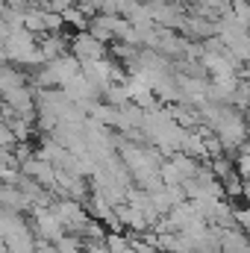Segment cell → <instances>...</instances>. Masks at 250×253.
<instances>
[{"label":"cell","mask_w":250,"mask_h":253,"mask_svg":"<svg viewBox=\"0 0 250 253\" xmlns=\"http://www.w3.org/2000/svg\"><path fill=\"white\" fill-rule=\"evenodd\" d=\"M27 80H30L27 71H21V68H15V65H9V62H3L0 65V97L9 94V91H15V88H21V85H27Z\"/></svg>","instance_id":"4"},{"label":"cell","mask_w":250,"mask_h":253,"mask_svg":"<svg viewBox=\"0 0 250 253\" xmlns=\"http://www.w3.org/2000/svg\"><path fill=\"white\" fill-rule=\"evenodd\" d=\"M68 53H71L80 65H85V62L106 59V56H109V47L100 44V42H97L94 36H88V33H77V36L68 39Z\"/></svg>","instance_id":"2"},{"label":"cell","mask_w":250,"mask_h":253,"mask_svg":"<svg viewBox=\"0 0 250 253\" xmlns=\"http://www.w3.org/2000/svg\"><path fill=\"white\" fill-rule=\"evenodd\" d=\"M100 97H103V100H106V106H112V109H121V106H126V103H129L124 85H109Z\"/></svg>","instance_id":"6"},{"label":"cell","mask_w":250,"mask_h":253,"mask_svg":"<svg viewBox=\"0 0 250 253\" xmlns=\"http://www.w3.org/2000/svg\"><path fill=\"white\" fill-rule=\"evenodd\" d=\"M44 3V9H50V12H65L68 6H74V0H42Z\"/></svg>","instance_id":"8"},{"label":"cell","mask_w":250,"mask_h":253,"mask_svg":"<svg viewBox=\"0 0 250 253\" xmlns=\"http://www.w3.org/2000/svg\"><path fill=\"white\" fill-rule=\"evenodd\" d=\"M224 251L227 253H248L245 251V239L239 233H227L224 236Z\"/></svg>","instance_id":"7"},{"label":"cell","mask_w":250,"mask_h":253,"mask_svg":"<svg viewBox=\"0 0 250 253\" xmlns=\"http://www.w3.org/2000/svg\"><path fill=\"white\" fill-rule=\"evenodd\" d=\"M39 53H42L44 65L53 62V59H59V56L68 53V39H65L62 33H56V36H42V39H39Z\"/></svg>","instance_id":"3"},{"label":"cell","mask_w":250,"mask_h":253,"mask_svg":"<svg viewBox=\"0 0 250 253\" xmlns=\"http://www.w3.org/2000/svg\"><path fill=\"white\" fill-rule=\"evenodd\" d=\"M209 129H212V135L218 138V144L227 156H230V150L245 144V115L236 112L233 106H218V115L212 118Z\"/></svg>","instance_id":"1"},{"label":"cell","mask_w":250,"mask_h":253,"mask_svg":"<svg viewBox=\"0 0 250 253\" xmlns=\"http://www.w3.org/2000/svg\"><path fill=\"white\" fill-rule=\"evenodd\" d=\"M59 15H62V24H71L77 33H85V27H88V18L80 12V6H77V3H74V6H68V9H65V12H59Z\"/></svg>","instance_id":"5"}]
</instances>
